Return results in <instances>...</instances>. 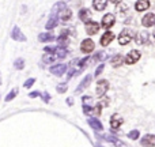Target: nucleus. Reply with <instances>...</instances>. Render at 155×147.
Listing matches in <instances>:
<instances>
[{"instance_id":"f257e3e1","label":"nucleus","mask_w":155,"mask_h":147,"mask_svg":"<svg viewBox=\"0 0 155 147\" xmlns=\"http://www.w3.org/2000/svg\"><path fill=\"white\" fill-rule=\"evenodd\" d=\"M132 38H134V32L129 29H124L123 32L118 34L117 41L121 46H124V45H128V44L132 41Z\"/></svg>"},{"instance_id":"f03ea898","label":"nucleus","mask_w":155,"mask_h":147,"mask_svg":"<svg viewBox=\"0 0 155 147\" xmlns=\"http://www.w3.org/2000/svg\"><path fill=\"white\" fill-rule=\"evenodd\" d=\"M107 90H109V82L106 79H101L97 82V86H95L97 97H104Z\"/></svg>"},{"instance_id":"7ed1b4c3","label":"nucleus","mask_w":155,"mask_h":147,"mask_svg":"<svg viewBox=\"0 0 155 147\" xmlns=\"http://www.w3.org/2000/svg\"><path fill=\"white\" fill-rule=\"evenodd\" d=\"M140 57H142V53L139 51H136V49H132L125 56V64H129V65L135 64V63H137L140 60Z\"/></svg>"},{"instance_id":"20e7f679","label":"nucleus","mask_w":155,"mask_h":147,"mask_svg":"<svg viewBox=\"0 0 155 147\" xmlns=\"http://www.w3.org/2000/svg\"><path fill=\"white\" fill-rule=\"evenodd\" d=\"M94 48H95V44H94V41L91 38H84L80 42V51L83 53H91L94 51Z\"/></svg>"},{"instance_id":"39448f33","label":"nucleus","mask_w":155,"mask_h":147,"mask_svg":"<svg viewBox=\"0 0 155 147\" xmlns=\"http://www.w3.org/2000/svg\"><path fill=\"white\" fill-rule=\"evenodd\" d=\"M11 38L14 41H18V42H26V35L22 33V30L19 29L18 26H14L12 30H11Z\"/></svg>"},{"instance_id":"423d86ee","label":"nucleus","mask_w":155,"mask_h":147,"mask_svg":"<svg viewBox=\"0 0 155 147\" xmlns=\"http://www.w3.org/2000/svg\"><path fill=\"white\" fill-rule=\"evenodd\" d=\"M114 23H116V16L113 15V14H106V15H104V18H102L101 26L104 27L105 30H109Z\"/></svg>"},{"instance_id":"0eeeda50","label":"nucleus","mask_w":155,"mask_h":147,"mask_svg":"<svg viewBox=\"0 0 155 147\" xmlns=\"http://www.w3.org/2000/svg\"><path fill=\"white\" fill-rule=\"evenodd\" d=\"M97 138H98V139H101V140H106V142L112 143V145L116 146V147H127L123 142H121L120 139H117V138L112 136V135H104V136H99V135H97Z\"/></svg>"},{"instance_id":"6e6552de","label":"nucleus","mask_w":155,"mask_h":147,"mask_svg":"<svg viewBox=\"0 0 155 147\" xmlns=\"http://www.w3.org/2000/svg\"><path fill=\"white\" fill-rule=\"evenodd\" d=\"M67 64L61 63V64H56V65H52L51 67V72L56 76H63L65 72H67Z\"/></svg>"},{"instance_id":"1a4fd4ad","label":"nucleus","mask_w":155,"mask_h":147,"mask_svg":"<svg viewBox=\"0 0 155 147\" xmlns=\"http://www.w3.org/2000/svg\"><path fill=\"white\" fill-rule=\"evenodd\" d=\"M140 145L143 147H155V135L147 134L140 139Z\"/></svg>"},{"instance_id":"9d476101","label":"nucleus","mask_w":155,"mask_h":147,"mask_svg":"<svg viewBox=\"0 0 155 147\" xmlns=\"http://www.w3.org/2000/svg\"><path fill=\"white\" fill-rule=\"evenodd\" d=\"M98 30H99V23H97L95 21H90L86 23V33H87L88 35L97 34Z\"/></svg>"},{"instance_id":"9b49d317","label":"nucleus","mask_w":155,"mask_h":147,"mask_svg":"<svg viewBox=\"0 0 155 147\" xmlns=\"http://www.w3.org/2000/svg\"><path fill=\"white\" fill-rule=\"evenodd\" d=\"M142 25L144 27H151L155 25V14L148 12L142 18Z\"/></svg>"},{"instance_id":"f8f14e48","label":"nucleus","mask_w":155,"mask_h":147,"mask_svg":"<svg viewBox=\"0 0 155 147\" xmlns=\"http://www.w3.org/2000/svg\"><path fill=\"white\" fill-rule=\"evenodd\" d=\"M113 40H114V34H113V32L106 30V32L102 34V37H101V45L102 46H107Z\"/></svg>"},{"instance_id":"ddd939ff","label":"nucleus","mask_w":155,"mask_h":147,"mask_svg":"<svg viewBox=\"0 0 155 147\" xmlns=\"http://www.w3.org/2000/svg\"><path fill=\"white\" fill-rule=\"evenodd\" d=\"M124 123V119L123 117H120L118 115H113L112 117H110V127H112L113 129H118L121 127V124Z\"/></svg>"},{"instance_id":"4468645a","label":"nucleus","mask_w":155,"mask_h":147,"mask_svg":"<svg viewBox=\"0 0 155 147\" xmlns=\"http://www.w3.org/2000/svg\"><path fill=\"white\" fill-rule=\"evenodd\" d=\"M150 8V0H137L135 3V10L137 12H142V11H146Z\"/></svg>"},{"instance_id":"2eb2a0df","label":"nucleus","mask_w":155,"mask_h":147,"mask_svg":"<svg viewBox=\"0 0 155 147\" xmlns=\"http://www.w3.org/2000/svg\"><path fill=\"white\" fill-rule=\"evenodd\" d=\"M87 123H88V125H90L91 128L94 129V131H102V129H104V125H102V123L97 117H90L87 120Z\"/></svg>"},{"instance_id":"dca6fc26","label":"nucleus","mask_w":155,"mask_h":147,"mask_svg":"<svg viewBox=\"0 0 155 147\" xmlns=\"http://www.w3.org/2000/svg\"><path fill=\"white\" fill-rule=\"evenodd\" d=\"M57 44H59L60 48H65V46L68 45V32L67 30H63L61 34L57 37Z\"/></svg>"},{"instance_id":"f3484780","label":"nucleus","mask_w":155,"mask_h":147,"mask_svg":"<svg viewBox=\"0 0 155 147\" xmlns=\"http://www.w3.org/2000/svg\"><path fill=\"white\" fill-rule=\"evenodd\" d=\"M136 44L137 45H144V44H147L148 41V33L146 32V30H142L140 33H137L136 34Z\"/></svg>"},{"instance_id":"a211bd4d","label":"nucleus","mask_w":155,"mask_h":147,"mask_svg":"<svg viewBox=\"0 0 155 147\" xmlns=\"http://www.w3.org/2000/svg\"><path fill=\"white\" fill-rule=\"evenodd\" d=\"M79 19L82 22H84V23H87V22L91 21V12L88 8H82V10L79 11Z\"/></svg>"},{"instance_id":"6ab92c4d","label":"nucleus","mask_w":155,"mask_h":147,"mask_svg":"<svg viewBox=\"0 0 155 147\" xmlns=\"http://www.w3.org/2000/svg\"><path fill=\"white\" fill-rule=\"evenodd\" d=\"M64 8H67V5H65L64 2H57L53 4V7H52V15H59L60 12H61Z\"/></svg>"},{"instance_id":"aec40b11","label":"nucleus","mask_w":155,"mask_h":147,"mask_svg":"<svg viewBox=\"0 0 155 147\" xmlns=\"http://www.w3.org/2000/svg\"><path fill=\"white\" fill-rule=\"evenodd\" d=\"M54 40H57V38L52 33H41V34H38V41H41V42H52Z\"/></svg>"},{"instance_id":"412c9836","label":"nucleus","mask_w":155,"mask_h":147,"mask_svg":"<svg viewBox=\"0 0 155 147\" xmlns=\"http://www.w3.org/2000/svg\"><path fill=\"white\" fill-rule=\"evenodd\" d=\"M110 63H112L113 67H120V65H123V63H125V59L123 57V55H114V56L112 57V60H110Z\"/></svg>"},{"instance_id":"4be33fe9","label":"nucleus","mask_w":155,"mask_h":147,"mask_svg":"<svg viewBox=\"0 0 155 147\" xmlns=\"http://www.w3.org/2000/svg\"><path fill=\"white\" fill-rule=\"evenodd\" d=\"M57 18H59V15H52L51 14V18H49V21L46 22V25H45L46 30H52V29H54V27L57 26V23H59Z\"/></svg>"},{"instance_id":"5701e85b","label":"nucleus","mask_w":155,"mask_h":147,"mask_svg":"<svg viewBox=\"0 0 155 147\" xmlns=\"http://www.w3.org/2000/svg\"><path fill=\"white\" fill-rule=\"evenodd\" d=\"M91 79H93V76L91 75H86L84 76V79L80 82V85H79V87L76 89V93H80V91L83 90V89H86V87H88V85L91 83Z\"/></svg>"},{"instance_id":"b1692460","label":"nucleus","mask_w":155,"mask_h":147,"mask_svg":"<svg viewBox=\"0 0 155 147\" xmlns=\"http://www.w3.org/2000/svg\"><path fill=\"white\" fill-rule=\"evenodd\" d=\"M107 5V0H93V7L97 11H102L105 10Z\"/></svg>"},{"instance_id":"393cba45","label":"nucleus","mask_w":155,"mask_h":147,"mask_svg":"<svg viewBox=\"0 0 155 147\" xmlns=\"http://www.w3.org/2000/svg\"><path fill=\"white\" fill-rule=\"evenodd\" d=\"M106 59H109V55L106 52H97L95 56H94V62L98 63V62H106Z\"/></svg>"},{"instance_id":"a878e982","label":"nucleus","mask_w":155,"mask_h":147,"mask_svg":"<svg viewBox=\"0 0 155 147\" xmlns=\"http://www.w3.org/2000/svg\"><path fill=\"white\" fill-rule=\"evenodd\" d=\"M71 16H72V11H71L70 8H64V10L59 14V18L63 19V21H70Z\"/></svg>"},{"instance_id":"bb28decb","label":"nucleus","mask_w":155,"mask_h":147,"mask_svg":"<svg viewBox=\"0 0 155 147\" xmlns=\"http://www.w3.org/2000/svg\"><path fill=\"white\" fill-rule=\"evenodd\" d=\"M56 57H57V55L56 53H45L42 56V62L44 63H53L54 60H56Z\"/></svg>"},{"instance_id":"cd10ccee","label":"nucleus","mask_w":155,"mask_h":147,"mask_svg":"<svg viewBox=\"0 0 155 147\" xmlns=\"http://www.w3.org/2000/svg\"><path fill=\"white\" fill-rule=\"evenodd\" d=\"M14 67H15V70H23L25 68V60L22 59V57L16 59L15 62H14Z\"/></svg>"},{"instance_id":"c85d7f7f","label":"nucleus","mask_w":155,"mask_h":147,"mask_svg":"<svg viewBox=\"0 0 155 147\" xmlns=\"http://www.w3.org/2000/svg\"><path fill=\"white\" fill-rule=\"evenodd\" d=\"M16 94H18V89H12V90H11L10 93H8V95H5L4 101H5V102H10V101H12V99L16 97Z\"/></svg>"},{"instance_id":"c756f323","label":"nucleus","mask_w":155,"mask_h":147,"mask_svg":"<svg viewBox=\"0 0 155 147\" xmlns=\"http://www.w3.org/2000/svg\"><path fill=\"white\" fill-rule=\"evenodd\" d=\"M140 136V132L139 129H132V131L128 132V139H132V140H137Z\"/></svg>"},{"instance_id":"7c9ffc66","label":"nucleus","mask_w":155,"mask_h":147,"mask_svg":"<svg viewBox=\"0 0 155 147\" xmlns=\"http://www.w3.org/2000/svg\"><path fill=\"white\" fill-rule=\"evenodd\" d=\"M67 90H68V85H67V83H60V85L56 86V91L59 94H64Z\"/></svg>"},{"instance_id":"2f4dec72","label":"nucleus","mask_w":155,"mask_h":147,"mask_svg":"<svg viewBox=\"0 0 155 147\" xmlns=\"http://www.w3.org/2000/svg\"><path fill=\"white\" fill-rule=\"evenodd\" d=\"M56 55H57V57H59V59H64V57L68 55V51H67L65 48H60V46H59V49H57V53H56Z\"/></svg>"},{"instance_id":"473e14b6","label":"nucleus","mask_w":155,"mask_h":147,"mask_svg":"<svg viewBox=\"0 0 155 147\" xmlns=\"http://www.w3.org/2000/svg\"><path fill=\"white\" fill-rule=\"evenodd\" d=\"M93 112H94V108L91 106V105H83V113H84V115L90 116Z\"/></svg>"},{"instance_id":"72a5a7b5","label":"nucleus","mask_w":155,"mask_h":147,"mask_svg":"<svg viewBox=\"0 0 155 147\" xmlns=\"http://www.w3.org/2000/svg\"><path fill=\"white\" fill-rule=\"evenodd\" d=\"M34 83H35V79H34V78H30V79H27L26 82L23 83V87L25 89H30L33 85H34Z\"/></svg>"},{"instance_id":"f704fd0d","label":"nucleus","mask_w":155,"mask_h":147,"mask_svg":"<svg viewBox=\"0 0 155 147\" xmlns=\"http://www.w3.org/2000/svg\"><path fill=\"white\" fill-rule=\"evenodd\" d=\"M41 98H42V101L45 102V104H49V101H51V98H52V97L49 95V93H48V91H44V93L41 94Z\"/></svg>"},{"instance_id":"c9c22d12","label":"nucleus","mask_w":155,"mask_h":147,"mask_svg":"<svg viewBox=\"0 0 155 147\" xmlns=\"http://www.w3.org/2000/svg\"><path fill=\"white\" fill-rule=\"evenodd\" d=\"M57 49H59V46H45L44 52L45 53H54V52H57Z\"/></svg>"},{"instance_id":"e433bc0d","label":"nucleus","mask_w":155,"mask_h":147,"mask_svg":"<svg viewBox=\"0 0 155 147\" xmlns=\"http://www.w3.org/2000/svg\"><path fill=\"white\" fill-rule=\"evenodd\" d=\"M104 68H105V64H104V63H101V64L97 67V70H95V72H94V75H95V76H99V75L102 74V71H104Z\"/></svg>"},{"instance_id":"4c0bfd02","label":"nucleus","mask_w":155,"mask_h":147,"mask_svg":"<svg viewBox=\"0 0 155 147\" xmlns=\"http://www.w3.org/2000/svg\"><path fill=\"white\" fill-rule=\"evenodd\" d=\"M38 95L41 97V93H40V91H31V93L29 94V97H30V98H37Z\"/></svg>"},{"instance_id":"58836bf2","label":"nucleus","mask_w":155,"mask_h":147,"mask_svg":"<svg viewBox=\"0 0 155 147\" xmlns=\"http://www.w3.org/2000/svg\"><path fill=\"white\" fill-rule=\"evenodd\" d=\"M110 2H112L113 4H116V5H117V4H120V3L123 2V0H110Z\"/></svg>"},{"instance_id":"ea45409f","label":"nucleus","mask_w":155,"mask_h":147,"mask_svg":"<svg viewBox=\"0 0 155 147\" xmlns=\"http://www.w3.org/2000/svg\"><path fill=\"white\" fill-rule=\"evenodd\" d=\"M72 102H74L72 98H68V99H67V104H68V105H72Z\"/></svg>"},{"instance_id":"a19ab883","label":"nucleus","mask_w":155,"mask_h":147,"mask_svg":"<svg viewBox=\"0 0 155 147\" xmlns=\"http://www.w3.org/2000/svg\"><path fill=\"white\" fill-rule=\"evenodd\" d=\"M95 147H104V146H102V145H99V143H97Z\"/></svg>"},{"instance_id":"79ce46f5","label":"nucleus","mask_w":155,"mask_h":147,"mask_svg":"<svg viewBox=\"0 0 155 147\" xmlns=\"http://www.w3.org/2000/svg\"><path fill=\"white\" fill-rule=\"evenodd\" d=\"M0 85H2V76H0Z\"/></svg>"},{"instance_id":"37998d69","label":"nucleus","mask_w":155,"mask_h":147,"mask_svg":"<svg viewBox=\"0 0 155 147\" xmlns=\"http://www.w3.org/2000/svg\"><path fill=\"white\" fill-rule=\"evenodd\" d=\"M61 2H63V0H61ZM65 2H70V0H64V3H65Z\"/></svg>"}]
</instances>
